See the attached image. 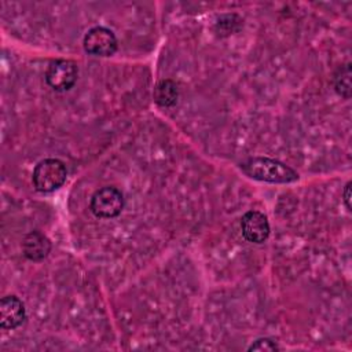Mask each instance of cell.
I'll return each instance as SVG.
<instances>
[{"instance_id": "6da1fadb", "label": "cell", "mask_w": 352, "mask_h": 352, "mask_svg": "<svg viewBox=\"0 0 352 352\" xmlns=\"http://www.w3.org/2000/svg\"><path fill=\"white\" fill-rule=\"evenodd\" d=\"M239 166L246 176L260 182L286 184L298 180V173L294 169L268 157H250Z\"/></svg>"}, {"instance_id": "7a4b0ae2", "label": "cell", "mask_w": 352, "mask_h": 352, "mask_svg": "<svg viewBox=\"0 0 352 352\" xmlns=\"http://www.w3.org/2000/svg\"><path fill=\"white\" fill-rule=\"evenodd\" d=\"M67 170L65 164L56 158H45L37 162L33 169V186L40 192H52L66 182Z\"/></svg>"}, {"instance_id": "3957f363", "label": "cell", "mask_w": 352, "mask_h": 352, "mask_svg": "<svg viewBox=\"0 0 352 352\" xmlns=\"http://www.w3.org/2000/svg\"><path fill=\"white\" fill-rule=\"evenodd\" d=\"M124 208L122 192L113 186H104L91 197V210L96 217L113 219L117 217Z\"/></svg>"}, {"instance_id": "277c9868", "label": "cell", "mask_w": 352, "mask_h": 352, "mask_svg": "<svg viewBox=\"0 0 352 352\" xmlns=\"http://www.w3.org/2000/svg\"><path fill=\"white\" fill-rule=\"evenodd\" d=\"M78 69L73 60L55 59L52 60L45 72L47 84L59 92L69 91L77 81Z\"/></svg>"}, {"instance_id": "5b68a950", "label": "cell", "mask_w": 352, "mask_h": 352, "mask_svg": "<svg viewBox=\"0 0 352 352\" xmlns=\"http://www.w3.org/2000/svg\"><path fill=\"white\" fill-rule=\"evenodd\" d=\"M84 50L95 56H111L118 48L113 30L104 26H95L87 32L82 40Z\"/></svg>"}, {"instance_id": "8992f818", "label": "cell", "mask_w": 352, "mask_h": 352, "mask_svg": "<svg viewBox=\"0 0 352 352\" xmlns=\"http://www.w3.org/2000/svg\"><path fill=\"white\" fill-rule=\"evenodd\" d=\"M242 235L252 243H263L270 235V223L264 213L249 210L241 219Z\"/></svg>"}, {"instance_id": "52a82bcc", "label": "cell", "mask_w": 352, "mask_h": 352, "mask_svg": "<svg viewBox=\"0 0 352 352\" xmlns=\"http://www.w3.org/2000/svg\"><path fill=\"white\" fill-rule=\"evenodd\" d=\"M26 309L23 302L16 296H6L0 300V326L6 330H12L23 323Z\"/></svg>"}, {"instance_id": "ba28073f", "label": "cell", "mask_w": 352, "mask_h": 352, "mask_svg": "<svg viewBox=\"0 0 352 352\" xmlns=\"http://www.w3.org/2000/svg\"><path fill=\"white\" fill-rule=\"evenodd\" d=\"M23 254L32 261H40L45 258L51 250L50 239L40 231H30L22 242Z\"/></svg>"}, {"instance_id": "9c48e42d", "label": "cell", "mask_w": 352, "mask_h": 352, "mask_svg": "<svg viewBox=\"0 0 352 352\" xmlns=\"http://www.w3.org/2000/svg\"><path fill=\"white\" fill-rule=\"evenodd\" d=\"M154 102L160 107H170L177 102L179 89L175 81L162 80L154 88Z\"/></svg>"}, {"instance_id": "30bf717a", "label": "cell", "mask_w": 352, "mask_h": 352, "mask_svg": "<svg viewBox=\"0 0 352 352\" xmlns=\"http://www.w3.org/2000/svg\"><path fill=\"white\" fill-rule=\"evenodd\" d=\"M334 88L345 99L351 98V66H341L334 74Z\"/></svg>"}, {"instance_id": "8fae6325", "label": "cell", "mask_w": 352, "mask_h": 352, "mask_svg": "<svg viewBox=\"0 0 352 352\" xmlns=\"http://www.w3.org/2000/svg\"><path fill=\"white\" fill-rule=\"evenodd\" d=\"M279 346L275 341H272L271 338H258L250 346H249V351H258V352H263V351H278Z\"/></svg>"}, {"instance_id": "7c38bea8", "label": "cell", "mask_w": 352, "mask_h": 352, "mask_svg": "<svg viewBox=\"0 0 352 352\" xmlns=\"http://www.w3.org/2000/svg\"><path fill=\"white\" fill-rule=\"evenodd\" d=\"M344 202L346 209L351 210V182H348L344 188Z\"/></svg>"}]
</instances>
